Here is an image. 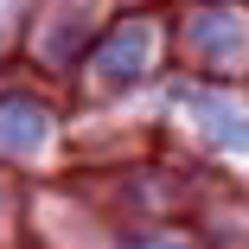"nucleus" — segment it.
<instances>
[{
    "instance_id": "3",
    "label": "nucleus",
    "mask_w": 249,
    "mask_h": 249,
    "mask_svg": "<svg viewBox=\"0 0 249 249\" xmlns=\"http://www.w3.org/2000/svg\"><path fill=\"white\" fill-rule=\"evenodd\" d=\"M141 58H147V32H141V26H128V32H115V38H109V52H103V64H96V71H103L109 83H122V77H134V71H141Z\"/></svg>"
},
{
    "instance_id": "2",
    "label": "nucleus",
    "mask_w": 249,
    "mask_h": 249,
    "mask_svg": "<svg viewBox=\"0 0 249 249\" xmlns=\"http://www.w3.org/2000/svg\"><path fill=\"white\" fill-rule=\"evenodd\" d=\"M192 109H198V122L211 128V141H224V147H236V154H249V115H243V109H230L224 96H192Z\"/></svg>"
},
{
    "instance_id": "1",
    "label": "nucleus",
    "mask_w": 249,
    "mask_h": 249,
    "mask_svg": "<svg viewBox=\"0 0 249 249\" xmlns=\"http://www.w3.org/2000/svg\"><path fill=\"white\" fill-rule=\"evenodd\" d=\"M38 141H45V109L26 103V96H7L0 103V147L7 154H32Z\"/></svg>"
},
{
    "instance_id": "4",
    "label": "nucleus",
    "mask_w": 249,
    "mask_h": 249,
    "mask_svg": "<svg viewBox=\"0 0 249 249\" xmlns=\"http://www.w3.org/2000/svg\"><path fill=\"white\" fill-rule=\"evenodd\" d=\"M134 249H141V243H134Z\"/></svg>"
}]
</instances>
